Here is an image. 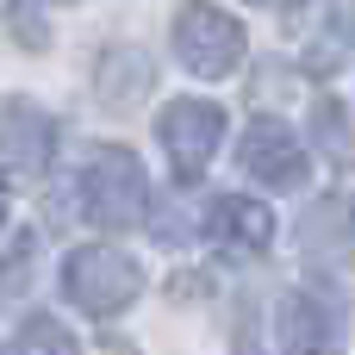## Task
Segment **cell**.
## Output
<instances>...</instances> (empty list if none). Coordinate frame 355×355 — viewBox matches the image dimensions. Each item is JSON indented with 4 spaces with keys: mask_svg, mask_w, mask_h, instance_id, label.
<instances>
[{
    "mask_svg": "<svg viewBox=\"0 0 355 355\" xmlns=\"http://www.w3.org/2000/svg\"><path fill=\"white\" fill-rule=\"evenodd\" d=\"M349 212H343V200H318L306 218H300V250H306V262H343L349 256Z\"/></svg>",
    "mask_w": 355,
    "mask_h": 355,
    "instance_id": "30bf717a",
    "label": "cell"
},
{
    "mask_svg": "<svg viewBox=\"0 0 355 355\" xmlns=\"http://www.w3.org/2000/svg\"><path fill=\"white\" fill-rule=\"evenodd\" d=\"M262 6H275V0H262Z\"/></svg>",
    "mask_w": 355,
    "mask_h": 355,
    "instance_id": "9a60e30c",
    "label": "cell"
},
{
    "mask_svg": "<svg viewBox=\"0 0 355 355\" xmlns=\"http://www.w3.org/2000/svg\"><path fill=\"white\" fill-rule=\"evenodd\" d=\"M150 81H156V69H150V56L131 50V44H112V50L100 56V69H94V94H100V106H112V112H131V106L150 94Z\"/></svg>",
    "mask_w": 355,
    "mask_h": 355,
    "instance_id": "9c48e42d",
    "label": "cell"
},
{
    "mask_svg": "<svg viewBox=\"0 0 355 355\" xmlns=\"http://www.w3.org/2000/svg\"><path fill=\"white\" fill-rule=\"evenodd\" d=\"M75 181H81V212H87V225H100V231H137V225H144L150 187H144V168H137L131 150H119V144L87 150V162H81Z\"/></svg>",
    "mask_w": 355,
    "mask_h": 355,
    "instance_id": "6da1fadb",
    "label": "cell"
},
{
    "mask_svg": "<svg viewBox=\"0 0 355 355\" xmlns=\"http://www.w3.org/2000/svg\"><path fill=\"white\" fill-rule=\"evenodd\" d=\"M137 287H144L137 262H131L125 250H112V243H87V250H75V256L62 262V293H69L81 312H94V318L125 312V306L137 300Z\"/></svg>",
    "mask_w": 355,
    "mask_h": 355,
    "instance_id": "7a4b0ae2",
    "label": "cell"
},
{
    "mask_svg": "<svg viewBox=\"0 0 355 355\" xmlns=\"http://www.w3.org/2000/svg\"><path fill=\"white\" fill-rule=\"evenodd\" d=\"M6 355H81V343L56 324V318H25L19 331H12V343H6Z\"/></svg>",
    "mask_w": 355,
    "mask_h": 355,
    "instance_id": "8fae6325",
    "label": "cell"
},
{
    "mask_svg": "<svg viewBox=\"0 0 355 355\" xmlns=\"http://www.w3.org/2000/svg\"><path fill=\"white\" fill-rule=\"evenodd\" d=\"M175 56H181L200 81H218V75H231V69L243 62V25H237L231 12L193 0V6L175 12Z\"/></svg>",
    "mask_w": 355,
    "mask_h": 355,
    "instance_id": "3957f363",
    "label": "cell"
},
{
    "mask_svg": "<svg viewBox=\"0 0 355 355\" xmlns=\"http://www.w3.org/2000/svg\"><path fill=\"white\" fill-rule=\"evenodd\" d=\"M156 131H162V150H168L175 175H181V181H200L206 162H212L218 144H225V112H218L212 100H175V106H162Z\"/></svg>",
    "mask_w": 355,
    "mask_h": 355,
    "instance_id": "277c9868",
    "label": "cell"
},
{
    "mask_svg": "<svg viewBox=\"0 0 355 355\" xmlns=\"http://www.w3.org/2000/svg\"><path fill=\"white\" fill-rule=\"evenodd\" d=\"M0 156H6L12 175L37 181L50 168V156H56V119L44 106H31V100H6L0 106Z\"/></svg>",
    "mask_w": 355,
    "mask_h": 355,
    "instance_id": "8992f818",
    "label": "cell"
},
{
    "mask_svg": "<svg viewBox=\"0 0 355 355\" xmlns=\"http://www.w3.org/2000/svg\"><path fill=\"white\" fill-rule=\"evenodd\" d=\"M31 262H37V237L19 231V243H12L6 262H0V293H25V287H31Z\"/></svg>",
    "mask_w": 355,
    "mask_h": 355,
    "instance_id": "7c38bea8",
    "label": "cell"
},
{
    "mask_svg": "<svg viewBox=\"0 0 355 355\" xmlns=\"http://www.w3.org/2000/svg\"><path fill=\"white\" fill-rule=\"evenodd\" d=\"M6 200H12V193H6V175H0V218H6Z\"/></svg>",
    "mask_w": 355,
    "mask_h": 355,
    "instance_id": "5bb4252c",
    "label": "cell"
},
{
    "mask_svg": "<svg viewBox=\"0 0 355 355\" xmlns=\"http://www.w3.org/2000/svg\"><path fill=\"white\" fill-rule=\"evenodd\" d=\"M337 343H343V318L318 293L293 287L275 300V355H331Z\"/></svg>",
    "mask_w": 355,
    "mask_h": 355,
    "instance_id": "5b68a950",
    "label": "cell"
},
{
    "mask_svg": "<svg viewBox=\"0 0 355 355\" xmlns=\"http://www.w3.org/2000/svg\"><path fill=\"white\" fill-rule=\"evenodd\" d=\"M200 231H206V243H212L218 256H262L268 237H275V218H268V206L225 193V200L206 206V225H200Z\"/></svg>",
    "mask_w": 355,
    "mask_h": 355,
    "instance_id": "ba28073f",
    "label": "cell"
},
{
    "mask_svg": "<svg viewBox=\"0 0 355 355\" xmlns=\"http://www.w3.org/2000/svg\"><path fill=\"white\" fill-rule=\"evenodd\" d=\"M312 119H318V144H324V150H337V156H349V137H343V106H337V100H318V106H312Z\"/></svg>",
    "mask_w": 355,
    "mask_h": 355,
    "instance_id": "4fadbf2b",
    "label": "cell"
},
{
    "mask_svg": "<svg viewBox=\"0 0 355 355\" xmlns=\"http://www.w3.org/2000/svg\"><path fill=\"white\" fill-rule=\"evenodd\" d=\"M243 168L256 175V181H268V187H281V193H293V187H306V150H300V137L287 131V125H275V119H256L250 131H243Z\"/></svg>",
    "mask_w": 355,
    "mask_h": 355,
    "instance_id": "52a82bcc",
    "label": "cell"
}]
</instances>
